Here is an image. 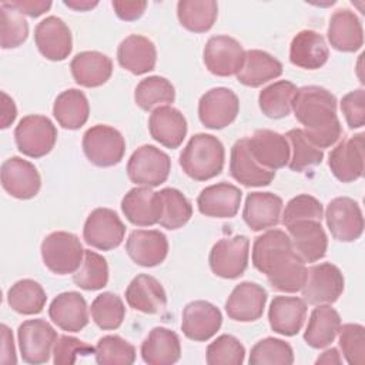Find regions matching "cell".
Segmentation results:
<instances>
[{"label": "cell", "mask_w": 365, "mask_h": 365, "mask_svg": "<svg viewBox=\"0 0 365 365\" xmlns=\"http://www.w3.org/2000/svg\"><path fill=\"white\" fill-rule=\"evenodd\" d=\"M291 110L315 147L328 148L341 138L342 127L336 115V98L327 88L319 86L297 88Z\"/></svg>", "instance_id": "1"}, {"label": "cell", "mask_w": 365, "mask_h": 365, "mask_svg": "<svg viewBox=\"0 0 365 365\" xmlns=\"http://www.w3.org/2000/svg\"><path fill=\"white\" fill-rule=\"evenodd\" d=\"M225 161L222 143L205 133L194 134L180 154L182 171L195 181H207L217 177Z\"/></svg>", "instance_id": "2"}, {"label": "cell", "mask_w": 365, "mask_h": 365, "mask_svg": "<svg viewBox=\"0 0 365 365\" xmlns=\"http://www.w3.org/2000/svg\"><path fill=\"white\" fill-rule=\"evenodd\" d=\"M297 257L288 234L282 230L272 228L262 232L252 245V264L267 278L281 272Z\"/></svg>", "instance_id": "3"}, {"label": "cell", "mask_w": 365, "mask_h": 365, "mask_svg": "<svg viewBox=\"0 0 365 365\" xmlns=\"http://www.w3.org/2000/svg\"><path fill=\"white\" fill-rule=\"evenodd\" d=\"M44 265L57 275L74 274L83 262L84 251L77 235L67 231L48 234L40 247Z\"/></svg>", "instance_id": "4"}, {"label": "cell", "mask_w": 365, "mask_h": 365, "mask_svg": "<svg viewBox=\"0 0 365 365\" xmlns=\"http://www.w3.org/2000/svg\"><path fill=\"white\" fill-rule=\"evenodd\" d=\"M14 141L20 153L31 158H40L53 150L57 141V128L48 117L30 114L16 125Z\"/></svg>", "instance_id": "5"}, {"label": "cell", "mask_w": 365, "mask_h": 365, "mask_svg": "<svg viewBox=\"0 0 365 365\" xmlns=\"http://www.w3.org/2000/svg\"><path fill=\"white\" fill-rule=\"evenodd\" d=\"M171 171L168 154L155 145L138 147L127 163V175L131 182L141 187H158L167 181Z\"/></svg>", "instance_id": "6"}, {"label": "cell", "mask_w": 365, "mask_h": 365, "mask_svg": "<svg viewBox=\"0 0 365 365\" xmlns=\"http://www.w3.org/2000/svg\"><path fill=\"white\" fill-rule=\"evenodd\" d=\"M83 151L87 160L97 167L118 164L125 153L123 134L111 125L96 124L83 135Z\"/></svg>", "instance_id": "7"}, {"label": "cell", "mask_w": 365, "mask_h": 365, "mask_svg": "<svg viewBox=\"0 0 365 365\" xmlns=\"http://www.w3.org/2000/svg\"><path fill=\"white\" fill-rule=\"evenodd\" d=\"M345 279L341 269L331 262L314 264L307 268L302 299L309 305L334 304L342 295Z\"/></svg>", "instance_id": "8"}, {"label": "cell", "mask_w": 365, "mask_h": 365, "mask_svg": "<svg viewBox=\"0 0 365 365\" xmlns=\"http://www.w3.org/2000/svg\"><path fill=\"white\" fill-rule=\"evenodd\" d=\"M250 240L245 235H234L217 241L208 257L211 271L221 278L235 279L248 267Z\"/></svg>", "instance_id": "9"}, {"label": "cell", "mask_w": 365, "mask_h": 365, "mask_svg": "<svg viewBox=\"0 0 365 365\" xmlns=\"http://www.w3.org/2000/svg\"><path fill=\"white\" fill-rule=\"evenodd\" d=\"M57 336L56 329L44 319H27L20 324L17 339L23 361L31 365L46 364L53 354Z\"/></svg>", "instance_id": "10"}, {"label": "cell", "mask_w": 365, "mask_h": 365, "mask_svg": "<svg viewBox=\"0 0 365 365\" xmlns=\"http://www.w3.org/2000/svg\"><path fill=\"white\" fill-rule=\"evenodd\" d=\"M125 235V225L115 211L110 208L93 210L83 228V238L86 244L101 251L117 248Z\"/></svg>", "instance_id": "11"}, {"label": "cell", "mask_w": 365, "mask_h": 365, "mask_svg": "<svg viewBox=\"0 0 365 365\" xmlns=\"http://www.w3.org/2000/svg\"><path fill=\"white\" fill-rule=\"evenodd\" d=\"M202 60L210 73L218 77L237 76L245 60V50L230 36H212L204 47Z\"/></svg>", "instance_id": "12"}, {"label": "cell", "mask_w": 365, "mask_h": 365, "mask_svg": "<svg viewBox=\"0 0 365 365\" xmlns=\"http://www.w3.org/2000/svg\"><path fill=\"white\" fill-rule=\"evenodd\" d=\"M325 221L331 235L341 242H352L364 232V215L359 204L349 197H336L327 205Z\"/></svg>", "instance_id": "13"}, {"label": "cell", "mask_w": 365, "mask_h": 365, "mask_svg": "<svg viewBox=\"0 0 365 365\" xmlns=\"http://www.w3.org/2000/svg\"><path fill=\"white\" fill-rule=\"evenodd\" d=\"M240 100L227 87H214L205 91L198 101V117L202 125L211 130L228 127L237 118Z\"/></svg>", "instance_id": "14"}, {"label": "cell", "mask_w": 365, "mask_h": 365, "mask_svg": "<svg viewBox=\"0 0 365 365\" xmlns=\"http://www.w3.org/2000/svg\"><path fill=\"white\" fill-rule=\"evenodd\" d=\"M1 185L7 194L19 200L36 197L41 187V177L33 163L21 157H10L1 164Z\"/></svg>", "instance_id": "15"}, {"label": "cell", "mask_w": 365, "mask_h": 365, "mask_svg": "<svg viewBox=\"0 0 365 365\" xmlns=\"http://www.w3.org/2000/svg\"><path fill=\"white\" fill-rule=\"evenodd\" d=\"M34 41L43 57L51 61L66 60L73 50L68 26L56 16L43 19L34 29Z\"/></svg>", "instance_id": "16"}, {"label": "cell", "mask_w": 365, "mask_h": 365, "mask_svg": "<svg viewBox=\"0 0 365 365\" xmlns=\"http://www.w3.org/2000/svg\"><path fill=\"white\" fill-rule=\"evenodd\" d=\"M331 173L341 182H352L364 174V133L338 143L328 155Z\"/></svg>", "instance_id": "17"}, {"label": "cell", "mask_w": 365, "mask_h": 365, "mask_svg": "<svg viewBox=\"0 0 365 365\" xmlns=\"http://www.w3.org/2000/svg\"><path fill=\"white\" fill-rule=\"evenodd\" d=\"M221 311L208 301H192L182 309L181 331L191 341H208L217 334V331L221 328Z\"/></svg>", "instance_id": "18"}, {"label": "cell", "mask_w": 365, "mask_h": 365, "mask_svg": "<svg viewBox=\"0 0 365 365\" xmlns=\"http://www.w3.org/2000/svg\"><path fill=\"white\" fill-rule=\"evenodd\" d=\"M247 141L251 155L264 168L275 171L288 165L291 150L285 135L272 130L261 128L251 137H247Z\"/></svg>", "instance_id": "19"}, {"label": "cell", "mask_w": 365, "mask_h": 365, "mask_svg": "<svg viewBox=\"0 0 365 365\" xmlns=\"http://www.w3.org/2000/svg\"><path fill=\"white\" fill-rule=\"evenodd\" d=\"M267 298V291L261 285L251 281L240 282L225 301V312L238 322L257 321L262 317Z\"/></svg>", "instance_id": "20"}, {"label": "cell", "mask_w": 365, "mask_h": 365, "mask_svg": "<svg viewBox=\"0 0 365 365\" xmlns=\"http://www.w3.org/2000/svg\"><path fill=\"white\" fill-rule=\"evenodd\" d=\"M287 231L294 251L302 258L304 262L312 264L325 257L328 237L321 225V221H297L287 225Z\"/></svg>", "instance_id": "21"}, {"label": "cell", "mask_w": 365, "mask_h": 365, "mask_svg": "<svg viewBox=\"0 0 365 365\" xmlns=\"http://www.w3.org/2000/svg\"><path fill=\"white\" fill-rule=\"evenodd\" d=\"M121 211L125 218L137 227L155 225L163 212L160 194L150 187L137 185L123 197Z\"/></svg>", "instance_id": "22"}, {"label": "cell", "mask_w": 365, "mask_h": 365, "mask_svg": "<svg viewBox=\"0 0 365 365\" xmlns=\"http://www.w3.org/2000/svg\"><path fill=\"white\" fill-rule=\"evenodd\" d=\"M128 257L141 267H157L167 258L168 241L158 230H134L125 242Z\"/></svg>", "instance_id": "23"}, {"label": "cell", "mask_w": 365, "mask_h": 365, "mask_svg": "<svg viewBox=\"0 0 365 365\" xmlns=\"http://www.w3.org/2000/svg\"><path fill=\"white\" fill-rule=\"evenodd\" d=\"M242 192L230 182H218L205 187L197 197L198 211L211 218H232L241 205Z\"/></svg>", "instance_id": "24"}, {"label": "cell", "mask_w": 365, "mask_h": 365, "mask_svg": "<svg viewBox=\"0 0 365 365\" xmlns=\"http://www.w3.org/2000/svg\"><path fill=\"white\" fill-rule=\"evenodd\" d=\"M230 174L245 187H265L275 178V171L264 168L251 155L247 137L235 141L231 148Z\"/></svg>", "instance_id": "25"}, {"label": "cell", "mask_w": 365, "mask_h": 365, "mask_svg": "<svg viewBox=\"0 0 365 365\" xmlns=\"http://www.w3.org/2000/svg\"><path fill=\"white\" fill-rule=\"evenodd\" d=\"M307 318V302L299 297L277 295L269 304L268 321L274 332L284 336L297 335Z\"/></svg>", "instance_id": "26"}, {"label": "cell", "mask_w": 365, "mask_h": 365, "mask_svg": "<svg viewBox=\"0 0 365 365\" xmlns=\"http://www.w3.org/2000/svg\"><path fill=\"white\" fill-rule=\"evenodd\" d=\"M151 137L167 148H178L187 135V120L173 106H161L151 111L148 118Z\"/></svg>", "instance_id": "27"}, {"label": "cell", "mask_w": 365, "mask_h": 365, "mask_svg": "<svg viewBox=\"0 0 365 365\" xmlns=\"http://www.w3.org/2000/svg\"><path fill=\"white\" fill-rule=\"evenodd\" d=\"M282 198L274 192L255 191L247 195L242 220L252 231H262L279 224Z\"/></svg>", "instance_id": "28"}, {"label": "cell", "mask_w": 365, "mask_h": 365, "mask_svg": "<svg viewBox=\"0 0 365 365\" xmlns=\"http://www.w3.org/2000/svg\"><path fill=\"white\" fill-rule=\"evenodd\" d=\"M48 317L60 329L80 332L88 324L87 302L80 292H61L51 301Z\"/></svg>", "instance_id": "29"}, {"label": "cell", "mask_w": 365, "mask_h": 365, "mask_svg": "<svg viewBox=\"0 0 365 365\" xmlns=\"http://www.w3.org/2000/svg\"><path fill=\"white\" fill-rule=\"evenodd\" d=\"M329 44L344 53H352L364 44V30L358 16L349 9H338L332 13L328 24Z\"/></svg>", "instance_id": "30"}, {"label": "cell", "mask_w": 365, "mask_h": 365, "mask_svg": "<svg viewBox=\"0 0 365 365\" xmlns=\"http://www.w3.org/2000/svg\"><path fill=\"white\" fill-rule=\"evenodd\" d=\"M117 60L127 71L141 76L154 70L157 63V50L148 37L130 34L118 44Z\"/></svg>", "instance_id": "31"}, {"label": "cell", "mask_w": 365, "mask_h": 365, "mask_svg": "<svg viewBox=\"0 0 365 365\" xmlns=\"http://www.w3.org/2000/svg\"><path fill=\"white\" fill-rule=\"evenodd\" d=\"M130 308L144 314H158L167 307V294L158 279L148 274H138L125 289Z\"/></svg>", "instance_id": "32"}, {"label": "cell", "mask_w": 365, "mask_h": 365, "mask_svg": "<svg viewBox=\"0 0 365 365\" xmlns=\"http://www.w3.org/2000/svg\"><path fill=\"white\" fill-rule=\"evenodd\" d=\"M329 57V48L325 38L314 30H301L289 46V61L305 70L321 68Z\"/></svg>", "instance_id": "33"}, {"label": "cell", "mask_w": 365, "mask_h": 365, "mask_svg": "<svg viewBox=\"0 0 365 365\" xmlns=\"http://www.w3.org/2000/svg\"><path fill=\"white\" fill-rule=\"evenodd\" d=\"M74 81L83 87H100L113 74V61L100 51H81L70 63Z\"/></svg>", "instance_id": "34"}, {"label": "cell", "mask_w": 365, "mask_h": 365, "mask_svg": "<svg viewBox=\"0 0 365 365\" xmlns=\"http://www.w3.org/2000/svg\"><path fill=\"white\" fill-rule=\"evenodd\" d=\"M140 351L148 365H171L181 358V342L174 331L155 327L143 341Z\"/></svg>", "instance_id": "35"}, {"label": "cell", "mask_w": 365, "mask_h": 365, "mask_svg": "<svg viewBox=\"0 0 365 365\" xmlns=\"http://www.w3.org/2000/svg\"><path fill=\"white\" fill-rule=\"evenodd\" d=\"M304 332V341L315 349L327 348L334 342L341 327L339 314L329 305H315Z\"/></svg>", "instance_id": "36"}, {"label": "cell", "mask_w": 365, "mask_h": 365, "mask_svg": "<svg viewBox=\"0 0 365 365\" xmlns=\"http://www.w3.org/2000/svg\"><path fill=\"white\" fill-rule=\"evenodd\" d=\"M282 74V64L274 56L262 50H247L245 60L237 80L247 87H259Z\"/></svg>", "instance_id": "37"}, {"label": "cell", "mask_w": 365, "mask_h": 365, "mask_svg": "<svg viewBox=\"0 0 365 365\" xmlns=\"http://www.w3.org/2000/svg\"><path fill=\"white\" fill-rule=\"evenodd\" d=\"M90 114V104L86 94L77 88H68L57 96L53 104V115L67 130L83 127Z\"/></svg>", "instance_id": "38"}, {"label": "cell", "mask_w": 365, "mask_h": 365, "mask_svg": "<svg viewBox=\"0 0 365 365\" xmlns=\"http://www.w3.org/2000/svg\"><path fill=\"white\" fill-rule=\"evenodd\" d=\"M218 16L214 0H181L177 3V17L182 27L194 33L208 31Z\"/></svg>", "instance_id": "39"}, {"label": "cell", "mask_w": 365, "mask_h": 365, "mask_svg": "<svg viewBox=\"0 0 365 365\" xmlns=\"http://www.w3.org/2000/svg\"><path fill=\"white\" fill-rule=\"evenodd\" d=\"M47 301L43 287L30 278L19 279L7 291V304L21 315H34L43 311Z\"/></svg>", "instance_id": "40"}, {"label": "cell", "mask_w": 365, "mask_h": 365, "mask_svg": "<svg viewBox=\"0 0 365 365\" xmlns=\"http://www.w3.org/2000/svg\"><path fill=\"white\" fill-rule=\"evenodd\" d=\"M297 86L288 80L275 81L259 91L258 106L268 118H284L291 113Z\"/></svg>", "instance_id": "41"}, {"label": "cell", "mask_w": 365, "mask_h": 365, "mask_svg": "<svg viewBox=\"0 0 365 365\" xmlns=\"http://www.w3.org/2000/svg\"><path fill=\"white\" fill-rule=\"evenodd\" d=\"M175 100V88L170 80L161 76L143 78L134 90V101L144 111H153L157 107L168 106Z\"/></svg>", "instance_id": "42"}, {"label": "cell", "mask_w": 365, "mask_h": 365, "mask_svg": "<svg viewBox=\"0 0 365 365\" xmlns=\"http://www.w3.org/2000/svg\"><path fill=\"white\" fill-rule=\"evenodd\" d=\"M163 212L158 224L167 230H178L192 217V205L188 198L177 188H163L158 191Z\"/></svg>", "instance_id": "43"}, {"label": "cell", "mask_w": 365, "mask_h": 365, "mask_svg": "<svg viewBox=\"0 0 365 365\" xmlns=\"http://www.w3.org/2000/svg\"><path fill=\"white\" fill-rule=\"evenodd\" d=\"M288 140L291 155L288 167L292 171L301 173L309 167L318 165L324 160V151L315 147L304 134L302 128H292L285 134Z\"/></svg>", "instance_id": "44"}, {"label": "cell", "mask_w": 365, "mask_h": 365, "mask_svg": "<svg viewBox=\"0 0 365 365\" xmlns=\"http://www.w3.org/2000/svg\"><path fill=\"white\" fill-rule=\"evenodd\" d=\"M73 282L86 291L104 288L108 282V265L106 258L96 251L86 250L81 265L73 274Z\"/></svg>", "instance_id": "45"}, {"label": "cell", "mask_w": 365, "mask_h": 365, "mask_svg": "<svg viewBox=\"0 0 365 365\" xmlns=\"http://www.w3.org/2000/svg\"><path fill=\"white\" fill-rule=\"evenodd\" d=\"M91 318L94 324L104 331L117 329L125 317L123 299L114 292H103L91 302Z\"/></svg>", "instance_id": "46"}, {"label": "cell", "mask_w": 365, "mask_h": 365, "mask_svg": "<svg viewBox=\"0 0 365 365\" xmlns=\"http://www.w3.org/2000/svg\"><path fill=\"white\" fill-rule=\"evenodd\" d=\"M250 365H291L294 362L292 346L279 338H264L250 352Z\"/></svg>", "instance_id": "47"}, {"label": "cell", "mask_w": 365, "mask_h": 365, "mask_svg": "<svg viewBox=\"0 0 365 365\" xmlns=\"http://www.w3.org/2000/svg\"><path fill=\"white\" fill-rule=\"evenodd\" d=\"M94 356L100 365H131L135 361V348L120 335H106L98 339Z\"/></svg>", "instance_id": "48"}, {"label": "cell", "mask_w": 365, "mask_h": 365, "mask_svg": "<svg viewBox=\"0 0 365 365\" xmlns=\"http://www.w3.org/2000/svg\"><path fill=\"white\" fill-rule=\"evenodd\" d=\"M29 36V24L21 13L0 4V43L3 48L21 46Z\"/></svg>", "instance_id": "49"}, {"label": "cell", "mask_w": 365, "mask_h": 365, "mask_svg": "<svg viewBox=\"0 0 365 365\" xmlns=\"http://www.w3.org/2000/svg\"><path fill=\"white\" fill-rule=\"evenodd\" d=\"M245 358V348L238 338L222 334L214 339L205 352L208 365H241Z\"/></svg>", "instance_id": "50"}, {"label": "cell", "mask_w": 365, "mask_h": 365, "mask_svg": "<svg viewBox=\"0 0 365 365\" xmlns=\"http://www.w3.org/2000/svg\"><path fill=\"white\" fill-rule=\"evenodd\" d=\"M338 344L345 361L349 365L365 362V328L361 324H341Z\"/></svg>", "instance_id": "51"}, {"label": "cell", "mask_w": 365, "mask_h": 365, "mask_svg": "<svg viewBox=\"0 0 365 365\" xmlns=\"http://www.w3.org/2000/svg\"><path fill=\"white\" fill-rule=\"evenodd\" d=\"M322 215H324L322 204L315 197L309 194H299L287 202L281 214V222L287 227L297 221H305V220L321 221Z\"/></svg>", "instance_id": "52"}, {"label": "cell", "mask_w": 365, "mask_h": 365, "mask_svg": "<svg viewBox=\"0 0 365 365\" xmlns=\"http://www.w3.org/2000/svg\"><path fill=\"white\" fill-rule=\"evenodd\" d=\"M96 352V346H91L78 338L70 335H58L53 346V362L56 365L76 364L78 356H87Z\"/></svg>", "instance_id": "53"}, {"label": "cell", "mask_w": 365, "mask_h": 365, "mask_svg": "<svg viewBox=\"0 0 365 365\" xmlns=\"http://www.w3.org/2000/svg\"><path fill=\"white\" fill-rule=\"evenodd\" d=\"M341 111L349 128H361L365 124V91L355 88L341 100Z\"/></svg>", "instance_id": "54"}, {"label": "cell", "mask_w": 365, "mask_h": 365, "mask_svg": "<svg viewBox=\"0 0 365 365\" xmlns=\"http://www.w3.org/2000/svg\"><path fill=\"white\" fill-rule=\"evenodd\" d=\"M1 3L29 17H38L51 7V1L48 0H11Z\"/></svg>", "instance_id": "55"}, {"label": "cell", "mask_w": 365, "mask_h": 365, "mask_svg": "<svg viewBox=\"0 0 365 365\" xmlns=\"http://www.w3.org/2000/svg\"><path fill=\"white\" fill-rule=\"evenodd\" d=\"M111 6L121 20L133 21L144 14L147 1H113Z\"/></svg>", "instance_id": "56"}, {"label": "cell", "mask_w": 365, "mask_h": 365, "mask_svg": "<svg viewBox=\"0 0 365 365\" xmlns=\"http://www.w3.org/2000/svg\"><path fill=\"white\" fill-rule=\"evenodd\" d=\"M0 329H1V356H0V362L1 364H17V356H16V348H14L11 329L6 324H1Z\"/></svg>", "instance_id": "57"}, {"label": "cell", "mask_w": 365, "mask_h": 365, "mask_svg": "<svg viewBox=\"0 0 365 365\" xmlns=\"http://www.w3.org/2000/svg\"><path fill=\"white\" fill-rule=\"evenodd\" d=\"M17 117V107L14 100L4 91H1V128H9Z\"/></svg>", "instance_id": "58"}, {"label": "cell", "mask_w": 365, "mask_h": 365, "mask_svg": "<svg viewBox=\"0 0 365 365\" xmlns=\"http://www.w3.org/2000/svg\"><path fill=\"white\" fill-rule=\"evenodd\" d=\"M315 364H327V365H339L342 364V356L339 354V351L336 348H329L327 351H324L317 359Z\"/></svg>", "instance_id": "59"}, {"label": "cell", "mask_w": 365, "mask_h": 365, "mask_svg": "<svg viewBox=\"0 0 365 365\" xmlns=\"http://www.w3.org/2000/svg\"><path fill=\"white\" fill-rule=\"evenodd\" d=\"M64 4L73 10L77 11H87L98 4V1H90V0H64Z\"/></svg>", "instance_id": "60"}]
</instances>
